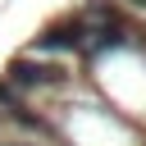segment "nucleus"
<instances>
[{
    "label": "nucleus",
    "mask_w": 146,
    "mask_h": 146,
    "mask_svg": "<svg viewBox=\"0 0 146 146\" xmlns=\"http://www.w3.org/2000/svg\"><path fill=\"white\" fill-rule=\"evenodd\" d=\"M0 78H5L14 91H32V87H55V82H64V68H59V64H41L36 55H14Z\"/></svg>",
    "instance_id": "f257e3e1"
},
{
    "label": "nucleus",
    "mask_w": 146,
    "mask_h": 146,
    "mask_svg": "<svg viewBox=\"0 0 146 146\" xmlns=\"http://www.w3.org/2000/svg\"><path fill=\"white\" fill-rule=\"evenodd\" d=\"M0 110H9L14 119H27V110H23V91H14L5 78H0Z\"/></svg>",
    "instance_id": "7ed1b4c3"
},
{
    "label": "nucleus",
    "mask_w": 146,
    "mask_h": 146,
    "mask_svg": "<svg viewBox=\"0 0 146 146\" xmlns=\"http://www.w3.org/2000/svg\"><path fill=\"white\" fill-rule=\"evenodd\" d=\"M87 23L82 18H64L55 27H46L36 41H32V55H46V50H87Z\"/></svg>",
    "instance_id": "f03ea898"
},
{
    "label": "nucleus",
    "mask_w": 146,
    "mask_h": 146,
    "mask_svg": "<svg viewBox=\"0 0 146 146\" xmlns=\"http://www.w3.org/2000/svg\"><path fill=\"white\" fill-rule=\"evenodd\" d=\"M132 5H141V9H146V0H132Z\"/></svg>",
    "instance_id": "20e7f679"
}]
</instances>
